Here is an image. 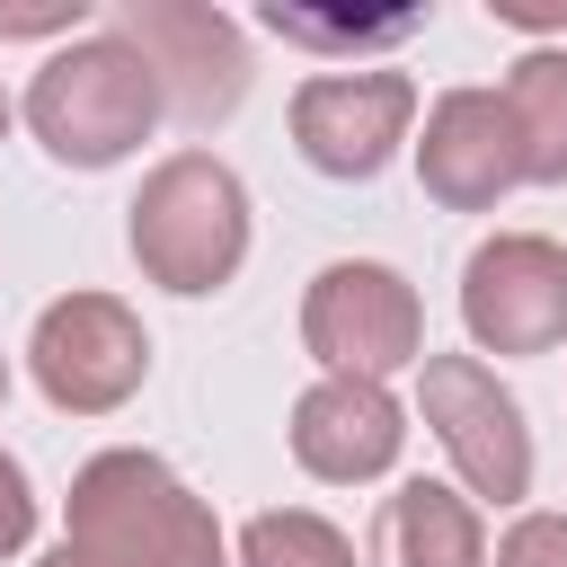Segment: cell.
Returning a JSON list of instances; mask_svg holds the SVG:
<instances>
[{
  "label": "cell",
  "mask_w": 567,
  "mask_h": 567,
  "mask_svg": "<svg viewBox=\"0 0 567 567\" xmlns=\"http://www.w3.org/2000/svg\"><path fill=\"white\" fill-rule=\"evenodd\" d=\"M62 549L89 567H230L213 505L142 443L80 461L71 505H62Z\"/></svg>",
  "instance_id": "obj_1"
},
{
  "label": "cell",
  "mask_w": 567,
  "mask_h": 567,
  "mask_svg": "<svg viewBox=\"0 0 567 567\" xmlns=\"http://www.w3.org/2000/svg\"><path fill=\"white\" fill-rule=\"evenodd\" d=\"M124 213H133V221H124L133 266H142L159 292L204 301V292H221V284L239 275V257H248V186H239L230 159H213V151H168Z\"/></svg>",
  "instance_id": "obj_2"
},
{
  "label": "cell",
  "mask_w": 567,
  "mask_h": 567,
  "mask_svg": "<svg viewBox=\"0 0 567 567\" xmlns=\"http://www.w3.org/2000/svg\"><path fill=\"white\" fill-rule=\"evenodd\" d=\"M27 124H35V142H44L62 168H115V159H133V151L151 142V124H159V80H151V62L106 27V35L62 44V53L35 71Z\"/></svg>",
  "instance_id": "obj_3"
},
{
  "label": "cell",
  "mask_w": 567,
  "mask_h": 567,
  "mask_svg": "<svg viewBox=\"0 0 567 567\" xmlns=\"http://www.w3.org/2000/svg\"><path fill=\"white\" fill-rule=\"evenodd\" d=\"M301 346L328 363V372H354V381H390L399 363H425V301L399 266L381 257H337L310 275L301 292Z\"/></svg>",
  "instance_id": "obj_4"
},
{
  "label": "cell",
  "mask_w": 567,
  "mask_h": 567,
  "mask_svg": "<svg viewBox=\"0 0 567 567\" xmlns=\"http://www.w3.org/2000/svg\"><path fill=\"white\" fill-rule=\"evenodd\" d=\"M416 408H425V425H434V443H443V461L461 470L470 496H487V505L532 496V425L478 354H425L416 363Z\"/></svg>",
  "instance_id": "obj_5"
},
{
  "label": "cell",
  "mask_w": 567,
  "mask_h": 567,
  "mask_svg": "<svg viewBox=\"0 0 567 567\" xmlns=\"http://www.w3.org/2000/svg\"><path fill=\"white\" fill-rule=\"evenodd\" d=\"M27 372L62 416H115L151 372V337L115 292H62L27 337Z\"/></svg>",
  "instance_id": "obj_6"
},
{
  "label": "cell",
  "mask_w": 567,
  "mask_h": 567,
  "mask_svg": "<svg viewBox=\"0 0 567 567\" xmlns=\"http://www.w3.org/2000/svg\"><path fill=\"white\" fill-rule=\"evenodd\" d=\"M461 328L478 354H549L567 346V248L540 230H496L461 266Z\"/></svg>",
  "instance_id": "obj_7"
},
{
  "label": "cell",
  "mask_w": 567,
  "mask_h": 567,
  "mask_svg": "<svg viewBox=\"0 0 567 567\" xmlns=\"http://www.w3.org/2000/svg\"><path fill=\"white\" fill-rule=\"evenodd\" d=\"M115 35L151 62L159 106H177L195 133L221 124V115H239V97H248V35L221 9H195V0H124Z\"/></svg>",
  "instance_id": "obj_8"
},
{
  "label": "cell",
  "mask_w": 567,
  "mask_h": 567,
  "mask_svg": "<svg viewBox=\"0 0 567 567\" xmlns=\"http://www.w3.org/2000/svg\"><path fill=\"white\" fill-rule=\"evenodd\" d=\"M408 124H416V80L408 71H319V80H301L292 89V142H301V159L319 168V177H381L390 159H399V142H408Z\"/></svg>",
  "instance_id": "obj_9"
},
{
  "label": "cell",
  "mask_w": 567,
  "mask_h": 567,
  "mask_svg": "<svg viewBox=\"0 0 567 567\" xmlns=\"http://www.w3.org/2000/svg\"><path fill=\"white\" fill-rule=\"evenodd\" d=\"M416 177L443 213H496L523 186V151L505 124L496 89H443L425 106V142H416Z\"/></svg>",
  "instance_id": "obj_10"
},
{
  "label": "cell",
  "mask_w": 567,
  "mask_h": 567,
  "mask_svg": "<svg viewBox=\"0 0 567 567\" xmlns=\"http://www.w3.org/2000/svg\"><path fill=\"white\" fill-rule=\"evenodd\" d=\"M408 443V408L390 399V381H354V372H319L292 399V461L328 487H363L399 461Z\"/></svg>",
  "instance_id": "obj_11"
},
{
  "label": "cell",
  "mask_w": 567,
  "mask_h": 567,
  "mask_svg": "<svg viewBox=\"0 0 567 567\" xmlns=\"http://www.w3.org/2000/svg\"><path fill=\"white\" fill-rule=\"evenodd\" d=\"M363 567H487V523H478V505L461 487L408 478V487L381 496Z\"/></svg>",
  "instance_id": "obj_12"
},
{
  "label": "cell",
  "mask_w": 567,
  "mask_h": 567,
  "mask_svg": "<svg viewBox=\"0 0 567 567\" xmlns=\"http://www.w3.org/2000/svg\"><path fill=\"white\" fill-rule=\"evenodd\" d=\"M496 97H505V124L523 151V186H567V53L532 44Z\"/></svg>",
  "instance_id": "obj_13"
},
{
  "label": "cell",
  "mask_w": 567,
  "mask_h": 567,
  "mask_svg": "<svg viewBox=\"0 0 567 567\" xmlns=\"http://www.w3.org/2000/svg\"><path fill=\"white\" fill-rule=\"evenodd\" d=\"M239 567H354V540L310 505H275L239 532Z\"/></svg>",
  "instance_id": "obj_14"
},
{
  "label": "cell",
  "mask_w": 567,
  "mask_h": 567,
  "mask_svg": "<svg viewBox=\"0 0 567 567\" xmlns=\"http://www.w3.org/2000/svg\"><path fill=\"white\" fill-rule=\"evenodd\" d=\"M487 567H567V514H523V523H505V540H496Z\"/></svg>",
  "instance_id": "obj_15"
},
{
  "label": "cell",
  "mask_w": 567,
  "mask_h": 567,
  "mask_svg": "<svg viewBox=\"0 0 567 567\" xmlns=\"http://www.w3.org/2000/svg\"><path fill=\"white\" fill-rule=\"evenodd\" d=\"M35 540V487L18 470V452H0V558H18Z\"/></svg>",
  "instance_id": "obj_16"
},
{
  "label": "cell",
  "mask_w": 567,
  "mask_h": 567,
  "mask_svg": "<svg viewBox=\"0 0 567 567\" xmlns=\"http://www.w3.org/2000/svg\"><path fill=\"white\" fill-rule=\"evenodd\" d=\"M89 18V0H0V35H62V27H80Z\"/></svg>",
  "instance_id": "obj_17"
},
{
  "label": "cell",
  "mask_w": 567,
  "mask_h": 567,
  "mask_svg": "<svg viewBox=\"0 0 567 567\" xmlns=\"http://www.w3.org/2000/svg\"><path fill=\"white\" fill-rule=\"evenodd\" d=\"M487 18H505V27H532V35L567 27V9H532V0H487Z\"/></svg>",
  "instance_id": "obj_18"
},
{
  "label": "cell",
  "mask_w": 567,
  "mask_h": 567,
  "mask_svg": "<svg viewBox=\"0 0 567 567\" xmlns=\"http://www.w3.org/2000/svg\"><path fill=\"white\" fill-rule=\"evenodd\" d=\"M35 567H89V558H71V549H44V558H35Z\"/></svg>",
  "instance_id": "obj_19"
},
{
  "label": "cell",
  "mask_w": 567,
  "mask_h": 567,
  "mask_svg": "<svg viewBox=\"0 0 567 567\" xmlns=\"http://www.w3.org/2000/svg\"><path fill=\"white\" fill-rule=\"evenodd\" d=\"M0 399H9V354H0Z\"/></svg>",
  "instance_id": "obj_20"
},
{
  "label": "cell",
  "mask_w": 567,
  "mask_h": 567,
  "mask_svg": "<svg viewBox=\"0 0 567 567\" xmlns=\"http://www.w3.org/2000/svg\"><path fill=\"white\" fill-rule=\"evenodd\" d=\"M0 133H9V97H0Z\"/></svg>",
  "instance_id": "obj_21"
}]
</instances>
